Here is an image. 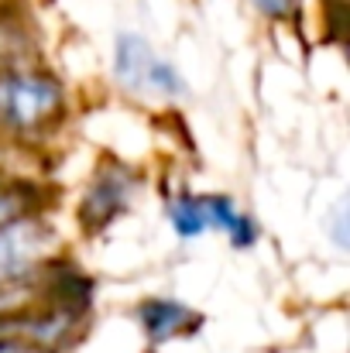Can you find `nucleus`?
Returning <instances> with one entry per match:
<instances>
[{"mask_svg": "<svg viewBox=\"0 0 350 353\" xmlns=\"http://www.w3.org/2000/svg\"><path fill=\"white\" fill-rule=\"evenodd\" d=\"M62 103V90L48 76L7 72L0 76V123L10 130H35Z\"/></svg>", "mask_w": 350, "mask_h": 353, "instance_id": "1", "label": "nucleus"}, {"mask_svg": "<svg viewBox=\"0 0 350 353\" xmlns=\"http://www.w3.org/2000/svg\"><path fill=\"white\" fill-rule=\"evenodd\" d=\"M117 79L127 90H151L162 97H182L186 93V79L179 76V69L165 59H158L151 52V45L137 34H120L117 38V55H114Z\"/></svg>", "mask_w": 350, "mask_h": 353, "instance_id": "2", "label": "nucleus"}, {"mask_svg": "<svg viewBox=\"0 0 350 353\" xmlns=\"http://www.w3.org/2000/svg\"><path fill=\"white\" fill-rule=\"evenodd\" d=\"M48 243H52V234L38 220L14 216L0 223V285L28 278Z\"/></svg>", "mask_w": 350, "mask_h": 353, "instance_id": "3", "label": "nucleus"}, {"mask_svg": "<svg viewBox=\"0 0 350 353\" xmlns=\"http://www.w3.org/2000/svg\"><path fill=\"white\" fill-rule=\"evenodd\" d=\"M127 189H130V179L120 168H107L93 182V189H90L86 203H83V220H86L90 230H100L114 216H120V210L127 206Z\"/></svg>", "mask_w": 350, "mask_h": 353, "instance_id": "4", "label": "nucleus"}, {"mask_svg": "<svg viewBox=\"0 0 350 353\" xmlns=\"http://www.w3.org/2000/svg\"><path fill=\"white\" fill-rule=\"evenodd\" d=\"M137 316H141V326H144V333H148L151 343H165V340L186 333L189 326H196V323H193L196 316H193L186 305L168 302V299H151V302H144Z\"/></svg>", "mask_w": 350, "mask_h": 353, "instance_id": "5", "label": "nucleus"}, {"mask_svg": "<svg viewBox=\"0 0 350 353\" xmlns=\"http://www.w3.org/2000/svg\"><path fill=\"white\" fill-rule=\"evenodd\" d=\"M200 206H203V220H206V230L217 227L231 236L233 247H251L254 243V223L233 206L227 196H200Z\"/></svg>", "mask_w": 350, "mask_h": 353, "instance_id": "6", "label": "nucleus"}, {"mask_svg": "<svg viewBox=\"0 0 350 353\" xmlns=\"http://www.w3.org/2000/svg\"><path fill=\"white\" fill-rule=\"evenodd\" d=\"M168 220H172V230L182 236V240H196L200 234H206V220H203V206H200V196H182L168 206Z\"/></svg>", "mask_w": 350, "mask_h": 353, "instance_id": "7", "label": "nucleus"}, {"mask_svg": "<svg viewBox=\"0 0 350 353\" xmlns=\"http://www.w3.org/2000/svg\"><path fill=\"white\" fill-rule=\"evenodd\" d=\"M257 7L264 14H271V17H289L292 7H295V0H257Z\"/></svg>", "mask_w": 350, "mask_h": 353, "instance_id": "8", "label": "nucleus"}]
</instances>
